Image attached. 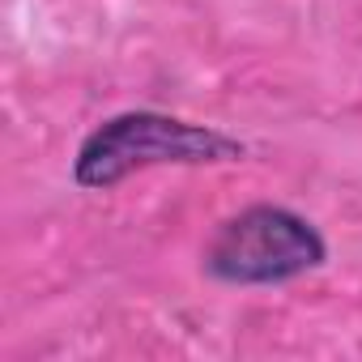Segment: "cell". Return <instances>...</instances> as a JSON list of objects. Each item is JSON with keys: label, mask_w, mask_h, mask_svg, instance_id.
Segmentation results:
<instances>
[{"label": "cell", "mask_w": 362, "mask_h": 362, "mask_svg": "<svg viewBox=\"0 0 362 362\" xmlns=\"http://www.w3.org/2000/svg\"><path fill=\"white\" fill-rule=\"evenodd\" d=\"M324 264H328L324 230L298 209L273 205V201L243 205L239 214L218 222V230L209 235L201 252L205 277L222 286H239V290L286 286Z\"/></svg>", "instance_id": "7a4b0ae2"}, {"label": "cell", "mask_w": 362, "mask_h": 362, "mask_svg": "<svg viewBox=\"0 0 362 362\" xmlns=\"http://www.w3.org/2000/svg\"><path fill=\"white\" fill-rule=\"evenodd\" d=\"M243 158H247V141L230 136L226 128L136 107V111L107 115L81 136L73 158V184L86 192H107L149 166H222Z\"/></svg>", "instance_id": "6da1fadb"}]
</instances>
